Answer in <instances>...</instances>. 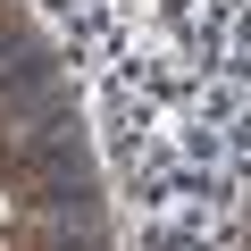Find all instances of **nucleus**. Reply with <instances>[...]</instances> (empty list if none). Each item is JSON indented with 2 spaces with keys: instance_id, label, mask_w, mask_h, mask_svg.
<instances>
[{
  "instance_id": "1",
  "label": "nucleus",
  "mask_w": 251,
  "mask_h": 251,
  "mask_svg": "<svg viewBox=\"0 0 251 251\" xmlns=\"http://www.w3.org/2000/svg\"><path fill=\"white\" fill-rule=\"evenodd\" d=\"M0 151H9V126H0Z\"/></svg>"
}]
</instances>
